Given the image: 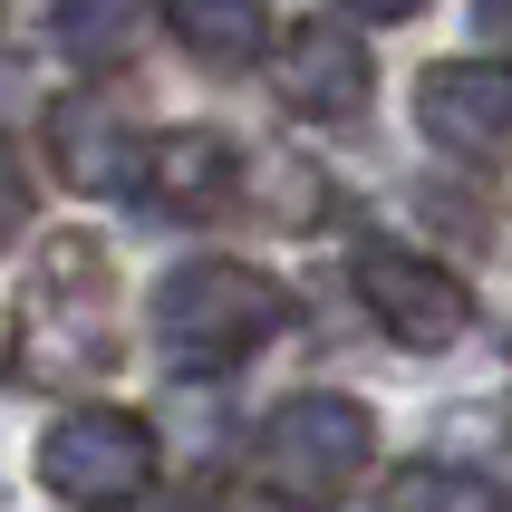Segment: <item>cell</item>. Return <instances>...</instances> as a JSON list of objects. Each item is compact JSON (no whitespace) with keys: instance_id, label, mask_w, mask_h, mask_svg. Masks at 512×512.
Instances as JSON below:
<instances>
[{"instance_id":"cell-1","label":"cell","mask_w":512,"mask_h":512,"mask_svg":"<svg viewBox=\"0 0 512 512\" xmlns=\"http://www.w3.org/2000/svg\"><path fill=\"white\" fill-rule=\"evenodd\" d=\"M10 368L29 387H87L116 368V281L87 232H58L49 261L29 271L20 319H10Z\"/></svg>"},{"instance_id":"cell-2","label":"cell","mask_w":512,"mask_h":512,"mask_svg":"<svg viewBox=\"0 0 512 512\" xmlns=\"http://www.w3.org/2000/svg\"><path fill=\"white\" fill-rule=\"evenodd\" d=\"M281 329V281H261L252 261H184L155 300V339L174 368H242Z\"/></svg>"},{"instance_id":"cell-3","label":"cell","mask_w":512,"mask_h":512,"mask_svg":"<svg viewBox=\"0 0 512 512\" xmlns=\"http://www.w3.org/2000/svg\"><path fill=\"white\" fill-rule=\"evenodd\" d=\"M377 455V416L358 397H290L261 416V484L290 493V503H339L358 493Z\"/></svg>"},{"instance_id":"cell-4","label":"cell","mask_w":512,"mask_h":512,"mask_svg":"<svg viewBox=\"0 0 512 512\" xmlns=\"http://www.w3.org/2000/svg\"><path fill=\"white\" fill-rule=\"evenodd\" d=\"M39 484L78 512H116L155 484V435L136 416H116V406H78V416H58L39 435Z\"/></svg>"},{"instance_id":"cell-5","label":"cell","mask_w":512,"mask_h":512,"mask_svg":"<svg viewBox=\"0 0 512 512\" xmlns=\"http://www.w3.org/2000/svg\"><path fill=\"white\" fill-rule=\"evenodd\" d=\"M358 300L377 310V329L397 348H455L464 339V290L435 261L397 252V242H358Z\"/></svg>"},{"instance_id":"cell-6","label":"cell","mask_w":512,"mask_h":512,"mask_svg":"<svg viewBox=\"0 0 512 512\" xmlns=\"http://www.w3.org/2000/svg\"><path fill=\"white\" fill-rule=\"evenodd\" d=\"M416 116L426 136L464 165H512V68H474V58H445L416 78Z\"/></svg>"},{"instance_id":"cell-7","label":"cell","mask_w":512,"mask_h":512,"mask_svg":"<svg viewBox=\"0 0 512 512\" xmlns=\"http://www.w3.org/2000/svg\"><path fill=\"white\" fill-rule=\"evenodd\" d=\"M49 165L78 184V194H126L145 174V145H136V116L116 87H78L49 107Z\"/></svg>"},{"instance_id":"cell-8","label":"cell","mask_w":512,"mask_h":512,"mask_svg":"<svg viewBox=\"0 0 512 512\" xmlns=\"http://www.w3.org/2000/svg\"><path fill=\"white\" fill-rule=\"evenodd\" d=\"M281 107L290 116H358L368 107V87H377V68H368V49H358V29H339V20H310V29H290L281 39Z\"/></svg>"},{"instance_id":"cell-9","label":"cell","mask_w":512,"mask_h":512,"mask_svg":"<svg viewBox=\"0 0 512 512\" xmlns=\"http://www.w3.org/2000/svg\"><path fill=\"white\" fill-rule=\"evenodd\" d=\"M136 184L165 203V213H203V203L232 194V145L203 136V126H174V136L145 145V174H136Z\"/></svg>"},{"instance_id":"cell-10","label":"cell","mask_w":512,"mask_h":512,"mask_svg":"<svg viewBox=\"0 0 512 512\" xmlns=\"http://www.w3.org/2000/svg\"><path fill=\"white\" fill-rule=\"evenodd\" d=\"M165 20L203 68H252L271 49V0H165Z\"/></svg>"},{"instance_id":"cell-11","label":"cell","mask_w":512,"mask_h":512,"mask_svg":"<svg viewBox=\"0 0 512 512\" xmlns=\"http://www.w3.org/2000/svg\"><path fill=\"white\" fill-rule=\"evenodd\" d=\"M145 29V0H58V49L78 68H116Z\"/></svg>"},{"instance_id":"cell-12","label":"cell","mask_w":512,"mask_h":512,"mask_svg":"<svg viewBox=\"0 0 512 512\" xmlns=\"http://www.w3.org/2000/svg\"><path fill=\"white\" fill-rule=\"evenodd\" d=\"M387 512H503V493L464 464H406L387 484Z\"/></svg>"},{"instance_id":"cell-13","label":"cell","mask_w":512,"mask_h":512,"mask_svg":"<svg viewBox=\"0 0 512 512\" xmlns=\"http://www.w3.org/2000/svg\"><path fill=\"white\" fill-rule=\"evenodd\" d=\"M29 223V184H20V165L0 155V252H10V232Z\"/></svg>"},{"instance_id":"cell-14","label":"cell","mask_w":512,"mask_h":512,"mask_svg":"<svg viewBox=\"0 0 512 512\" xmlns=\"http://www.w3.org/2000/svg\"><path fill=\"white\" fill-rule=\"evenodd\" d=\"M339 10H358V20H406V10H426V0H339Z\"/></svg>"},{"instance_id":"cell-15","label":"cell","mask_w":512,"mask_h":512,"mask_svg":"<svg viewBox=\"0 0 512 512\" xmlns=\"http://www.w3.org/2000/svg\"><path fill=\"white\" fill-rule=\"evenodd\" d=\"M484 39H493V49H512V0H484Z\"/></svg>"}]
</instances>
